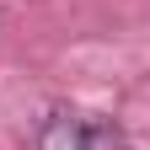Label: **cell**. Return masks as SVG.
<instances>
[{
  "instance_id": "2",
  "label": "cell",
  "mask_w": 150,
  "mask_h": 150,
  "mask_svg": "<svg viewBox=\"0 0 150 150\" xmlns=\"http://www.w3.org/2000/svg\"><path fill=\"white\" fill-rule=\"evenodd\" d=\"M81 150H129V139H123V129H118V123L91 118V123L81 129Z\"/></svg>"
},
{
  "instance_id": "1",
  "label": "cell",
  "mask_w": 150,
  "mask_h": 150,
  "mask_svg": "<svg viewBox=\"0 0 150 150\" xmlns=\"http://www.w3.org/2000/svg\"><path fill=\"white\" fill-rule=\"evenodd\" d=\"M81 129L86 118H70V112H54L43 129V150H81Z\"/></svg>"
}]
</instances>
